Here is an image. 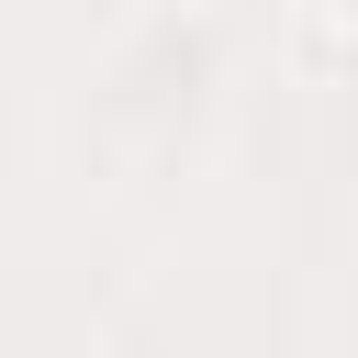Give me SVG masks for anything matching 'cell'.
<instances>
[{
    "label": "cell",
    "instance_id": "cell-1",
    "mask_svg": "<svg viewBox=\"0 0 358 358\" xmlns=\"http://www.w3.org/2000/svg\"><path fill=\"white\" fill-rule=\"evenodd\" d=\"M336 11H347V22H358V0H336Z\"/></svg>",
    "mask_w": 358,
    "mask_h": 358
}]
</instances>
